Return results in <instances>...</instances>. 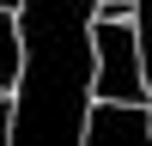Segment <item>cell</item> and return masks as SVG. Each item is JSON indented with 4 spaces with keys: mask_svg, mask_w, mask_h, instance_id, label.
Here are the masks:
<instances>
[{
    "mask_svg": "<svg viewBox=\"0 0 152 146\" xmlns=\"http://www.w3.org/2000/svg\"><path fill=\"white\" fill-rule=\"evenodd\" d=\"M97 0H18L24 67L12 85V146L85 140V110L97 79Z\"/></svg>",
    "mask_w": 152,
    "mask_h": 146,
    "instance_id": "cell-1",
    "label": "cell"
},
{
    "mask_svg": "<svg viewBox=\"0 0 152 146\" xmlns=\"http://www.w3.org/2000/svg\"><path fill=\"white\" fill-rule=\"evenodd\" d=\"M97 79L91 97H122V104H152L146 97V61H140V31L134 18H97Z\"/></svg>",
    "mask_w": 152,
    "mask_h": 146,
    "instance_id": "cell-2",
    "label": "cell"
},
{
    "mask_svg": "<svg viewBox=\"0 0 152 146\" xmlns=\"http://www.w3.org/2000/svg\"><path fill=\"white\" fill-rule=\"evenodd\" d=\"M85 140L91 146H146L152 140V104L91 97V110H85Z\"/></svg>",
    "mask_w": 152,
    "mask_h": 146,
    "instance_id": "cell-3",
    "label": "cell"
},
{
    "mask_svg": "<svg viewBox=\"0 0 152 146\" xmlns=\"http://www.w3.org/2000/svg\"><path fill=\"white\" fill-rule=\"evenodd\" d=\"M18 67H24V43H18V12L0 6V91L18 85Z\"/></svg>",
    "mask_w": 152,
    "mask_h": 146,
    "instance_id": "cell-4",
    "label": "cell"
},
{
    "mask_svg": "<svg viewBox=\"0 0 152 146\" xmlns=\"http://www.w3.org/2000/svg\"><path fill=\"white\" fill-rule=\"evenodd\" d=\"M134 31H140V61H146V97H152V0H134Z\"/></svg>",
    "mask_w": 152,
    "mask_h": 146,
    "instance_id": "cell-5",
    "label": "cell"
},
{
    "mask_svg": "<svg viewBox=\"0 0 152 146\" xmlns=\"http://www.w3.org/2000/svg\"><path fill=\"white\" fill-rule=\"evenodd\" d=\"M12 116H18V104H12V91H0V146L12 140Z\"/></svg>",
    "mask_w": 152,
    "mask_h": 146,
    "instance_id": "cell-6",
    "label": "cell"
},
{
    "mask_svg": "<svg viewBox=\"0 0 152 146\" xmlns=\"http://www.w3.org/2000/svg\"><path fill=\"white\" fill-rule=\"evenodd\" d=\"M97 18H134V0H97Z\"/></svg>",
    "mask_w": 152,
    "mask_h": 146,
    "instance_id": "cell-7",
    "label": "cell"
},
{
    "mask_svg": "<svg viewBox=\"0 0 152 146\" xmlns=\"http://www.w3.org/2000/svg\"><path fill=\"white\" fill-rule=\"evenodd\" d=\"M6 6H18V0H6Z\"/></svg>",
    "mask_w": 152,
    "mask_h": 146,
    "instance_id": "cell-8",
    "label": "cell"
}]
</instances>
